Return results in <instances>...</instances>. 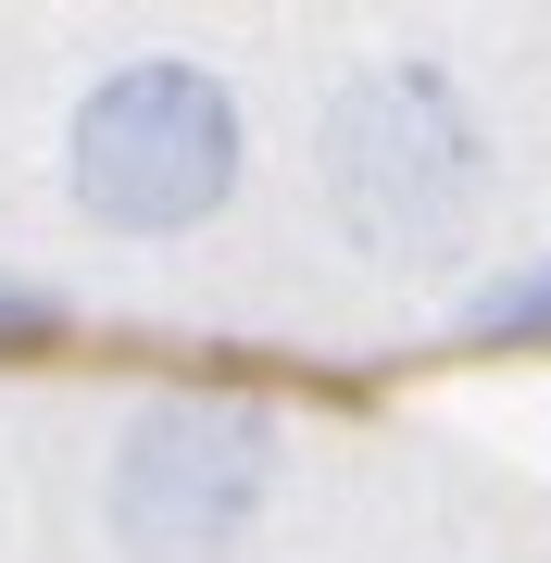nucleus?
Segmentation results:
<instances>
[{
  "label": "nucleus",
  "instance_id": "f03ea898",
  "mask_svg": "<svg viewBox=\"0 0 551 563\" xmlns=\"http://www.w3.org/2000/svg\"><path fill=\"white\" fill-rule=\"evenodd\" d=\"M239 151H251V125H239L213 63H125V76H101L76 101V125H63L76 201L101 225H125V239H176V225L225 213Z\"/></svg>",
  "mask_w": 551,
  "mask_h": 563
},
{
  "label": "nucleus",
  "instance_id": "7ed1b4c3",
  "mask_svg": "<svg viewBox=\"0 0 551 563\" xmlns=\"http://www.w3.org/2000/svg\"><path fill=\"white\" fill-rule=\"evenodd\" d=\"M276 488L264 401H151L113 439V539L125 563H225Z\"/></svg>",
  "mask_w": 551,
  "mask_h": 563
},
{
  "label": "nucleus",
  "instance_id": "f257e3e1",
  "mask_svg": "<svg viewBox=\"0 0 551 563\" xmlns=\"http://www.w3.org/2000/svg\"><path fill=\"white\" fill-rule=\"evenodd\" d=\"M313 188L376 263H427L464 239L476 188H489V139L439 63H376L313 125Z\"/></svg>",
  "mask_w": 551,
  "mask_h": 563
},
{
  "label": "nucleus",
  "instance_id": "20e7f679",
  "mask_svg": "<svg viewBox=\"0 0 551 563\" xmlns=\"http://www.w3.org/2000/svg\"><path fill=\"white\" fill-rule=\"evenodd\" d=\"M464 339H489V351H551V263H527V276H502V288H476Z\"/></svg>",
  "mask_w": 551,
  "mask_h": 563
},
{
  "label": "nucleus",
  "instance_id": "39448f33",
  "mask_svg": "<svg viewBox=\"0 0 551 563\" xmlns=\"http://www.w3.org/2000/svg\"><path fill=\"white\" fill-rule=\"evenodd\" d=\"M51 325H63V313H51V288H25V276H0V351H38Z\"/></svg>",
  "mask_w": 551,
  "mask_h": 563
}]
</instances>
